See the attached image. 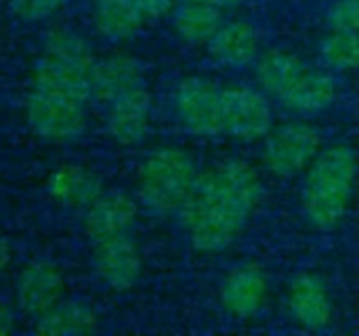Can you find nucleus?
Returning a JSON list of instances; mask_svg holds the SVG:
<instances>
[{
    "instance_id": "f257e3e1",
    "label": "nucleus",
    "mask_w": 359,
    "mask_h": 336,
    "mask_svg": "<svg viewBox=\"0 0 359 336\" xmlns=\"http://www.w3.org/2000/svg\"><path fill=\"white\" fill-rule=\"evenodd\" d=\"M261 196L263 183L255 166L227 158L198 175L177 217L198 253L217 255L244 231Z\"/></svg>"
},
{
    "instance_id": "f03ea898",
    "label": "nucleus",
    "mask_w": 359,
    "mask_h": 336,
    "mask_svg": "<svg viewBox=\"0 0 359 336\" xmlns=\"http://www.w3.org/2000/svg\"><path fill=\"white\" fill-rule=\"evenodd\" d=\"M358 170V154L351 145L337 143L320 152L305 170L301 189V210L311 227L328 231L345 219Z\"/></svg>"
},
{
    "instance_id": "7ed1b4c3",
    "label": "nucleus",
    "mask_w": 359,
    "mask_h": 336,
    "mask_svg": "<svg viewBox=\"0 0 359 336\" xmlns=\"http://www.w3.org/2000/svg\"><path fill=\"white\" fill-rule=\"evenodd\" d=\"M198 175L196 162L185 149L175 145L158 147L139 166L137 198L158 217L177 215Z\"/></svg>"
},
{
    "instance_id": "20e7f679",
    "label": "nucleus",
    "mask_w": 359,
    "mask_h": 336,
    "mask_svg": "<svg viewBox=\"0 0 359 336\" xmlns=\"http://www.w3.org/2000/svg\"><path fill=\"white\" fill-rule=\"evenodd\" d=\"M322 133L307 120L284 122L265 137L263 164L265 168L282 179L305 173L322 152Z\"/></svg>"
},
{
    "instance_id": "39448f33",
    "label": "nucleus",
    "mask_w": 359,
    "mask_h": 336,
    "mask_svg": "<svg viewBox=\"0 0 359 336\" xmlns=\"http://www.w3.org/2000/svg\"><path fill=\"white\" fill-rule=\"evenodd\" d=\"M223 135L255 143L265 139L273 128V107L261 88L246 84L223 86Z\"/></svg>"
},
{
    "instance_id": "423d86ee",
    "label": "nucleus",
    "mask_w": 359,
    "mask_h": 336,
    "mask_svg": "<svg viewBox=\"0 0 359 336\" xmlns=\"http://www.w3.org/2000/svg\"><path fill=\"white\" fill-rule=\"evenodd\" d=\"M86 103L32 88L25 101V120L29 128L44 141H72L86 126Z\"/></svg>"
},
{
    "instance_id": "0eeeda50",
    "label": "nucleus",
    "mask_w": 359,
    "mask_h": 336,
    "mask_svg": "<svg viewBox=\"0 0 359 336\" xmlns=\"http://www.w3.org/2000/svg\"><path fill=\"white\" fill-rule=\"evenodd\" d=\"M223 86L202 76H187L177 84L175 109L183 126L196 137L223 135Z\"/></svg>"
},
{
    "instance_id": "6e6552de",
    "label": "nucleus",
    "mask_w": 359,
    "mask_h": 336,
    "mask_svg": "<svg viewBox=\"0 0 359 336\" xmlns=\"http://www.w3.org/2000/svg\"><path fill=\"white\" fill-rule=\"evenodd\" d=\"M93 269L107 288L124 293L139 282L143 257L137 242L124 234L93 244Z\"/></svg>"
},
{
    "instance_id": "1a4fd4ad",
    "label": "nucleus",
    "mask_w": 359,
    "mask_h": 336,
    "mask_svg": "<svg viewBox=\"0 0 359 336\" xmlns=\"http://www.w3.org/2000/svg\"><path fill=\"white\" fill-rule=\"evenodd\" d=\"M65 278L61 269L46 259L32 261L23 267L15 286L17 309L27 318H40L63 299Z\"/></svg>"
},
{
    "instance_id": "9d476101",
    "label": "nucleus",
    "mask_w": 359,
    "mask_h": 336,
    "mask_svg": "<svg viewBox=\"0 0 359 336\" xmlns=\"http://www.w3.org/2000/svg\"><path fill=\"white\" fill-rule=\"evenodd\" d=\"M269 293V282L259 263H240L231 267L219 286V301L223 309L238 320L257 316Z\"/></svg>"
},
{
    "instance_id": "9b49d317",
    "label": "nucleus",
    "mask_w": 359,
    "mask_h": 336,
    "mask_svg": "<svg viewBox=\"0 0 359 336\" xmlns=\"http://www.w3.org/2000/svg\"><path fill=\"white\" fill-rule=\"evenodd\" d=\"M286 305L297 324L307 330H324L330 326L334 307L326 282L318 274H297L286 293Z\"/></svg>"
},
{
    "instance_id": "f8f14e48",
    "label": "nucleus",
    "mask_w": 359,
    "mask_h": 336,
    "mask_svg": "<svg viewBox=\"0 0 359 336\" xmlns=\"http://www.w3.org/2000/svg\"><path fill=\"white\" fill-rule=\"evenodd\" d=\"M139 215V204L124 191L101 194L84 213V234L97 244L116 236H124L133 229Z\"/></svg>"
},
{
    "instance_id": "ddd939ff",
    "label": "nucleus",
    "mask_w": 359,
    "mask_h": 336,
    "mask_svg": "<svg viewBox=\"0 0 359 336\" xmlns=\"http://www.w3.org/2000/svg\"><path fill=\"white\" fill-rule=\"evenodd\" d=\"M151 124V95L141 84L109 103L107 133L118 145L135 147L145 141Z\"/></svg>"
},
{
    "instance_id": "4468645a",
    "label": "nucleus",
    "mask_w": 359,
    "mask_h": 336,
    "mask_svg": "<svg viewBox=\"0 0 359 336\" xmlns=\"http://www.w3.org/2000/svg\"><path fill=\"white\" fill-rule=\"evenodd\" d=\"M206 46L217 63L229 69H242L252 65L261 55V36L246 19H225Z\"/></svg>"
},
{
    "instance_id": "2eb2a0df",
    "label": "nucleus",
    "mask_w": 359,
    "mask_h": 336,
    "mask_svg": "<svg viewBox=\"0 0 359 336\" xmlns=\"http://www.w3.org/2000/svg\"><path fill=\"white\" fill-rule=\"evenodd\" d=\"M90 69L42 53L34 69V88L86 103L90 99Z\"/></svg>"
},
{
    "instance_id": "dca6fc26",
    "label": "nucleus",
    "mask_w": 359,
    "mask_h": 336,
    "mask_svg": "<svg viewBox=\"0 0 359 336\" xmlns=\"http://www.w3.org/2000/svg\"><path fill=\"white\" fill-rule=\"evenodd\" d=\"M137 86H141V63L133 55H107L90 69V97L101 103L109 105Z\"/></svg>"
},
{
    "instance_id": "f3484780",
    "label": "nucleus",
    "mask_w": 359,
    "mask_h": 336,
    "mask_svg": "<svg viewBox=\"0 0 359 336\" xmlns=\"http://www.w3.org/2000/svg\"><path fill=\"white\" fill-rule=\"evenodd\" d=\"M48 196L67 208H88L103 194V179L88 166L63 164L46 179Z\"/></svg>"
},
{
    "instance_id": "a211bd4d",
    "label": "nucleus",
    "mask_w": 359,
    "mask_h": 336,
    "mask_svg": "<svg viewBox=\"0 0 359 336\" xmlns=\"http://www.w3.org/2000/svg\"><path fill=\"white\" fill-rule=\"evenodd\" d=\"M307 67L309 63L301 55L284 48H269L257 57L255 78L267 97L280 101L299 82Z\"/></svg>"
},
{
    "instance_id": "6ab92c4d",
    "label": "nucleus",
    "mask_w": 359,
    "mask_h": 336,
    "mask_svg": "<svg viewBox=\"0 0 359 336\" xmlns=\"http://www.w3.org/2000/svg\"><path fill=\"white\" fill-rule=\"evenodd\" d=\"M339 97L337 80L330 72L309 65L299 82L280 99V103L301 116H311L328 109Z\"/></svg>"
},
{
    "instance_id": "aec40b11",
    "label": "nucleus",
    "mask_w": 359,
    "mask_h": 336,
    "mask_svg": "<svg viewBox=\"0 0 359 336\" xmlns=\"http://www.w3.org/2000/svg\"><path fill=\"white\" fill-rule=\"evenodd\" d=\"M99 328L97 311L84 303L74 299H61L40 318H36L34 330L44 336H82L90 335Z\"/></svg>"
},
{
    "instance_id": "412c9836",
    "label": "nucleus",
    "mask_w": 359,
    "mask_h": 336,
    "mask_svg": "<svg viewBox=\"0 0 359 336\" xmlns=\"http://www.w3.org/2000/svg\"><path fill=\"white\" fill-rule=\"evenodd\" d=\"M143 25H145V19L133 0L95 4L93 27L101 38L109 42H124L133 38Z\"/></svg>"
},
{
    "instance_id": "4be33fe9",
    "label": "nucleus",
    "mask_w": 359,
    "mask_h": 336,
    "mask_svg": "<svg viewBox=\"0 0 359 336\" xmlns=\"http://www.w3.org/2000/svg\"><path fill=\"white\" fill-rule=\"evenodd\" d=\"M225 21L223 11L202 2H179L172 13V27L189 44H208Z\"/></svg>"
},
{
    "instance_id": "5701e85b",
    "label": "nucleus",
    "mask_w": 359,
    "mask_h": 336,
    "mask_svg": "<svg viewBox=\"0 0 359 336\" xmlns=\"http://www.w3.org/2000/svg\"><path fill=\"white\" fill-rule=\"evenodd\" d=\"M320 55L334 72H359V34L330 29L320 42Z\"/></svg>"
},
{
    "instance_id": "b1692460",
    "label": "nucleus",
    "mask_w": 359,
    "mask_h": 336,
    "mask_svg": "<svg viewBox=\"0 0 359 336\" xmlns=\"http://www.w3.org/2000/svg\"><path fill=\"white\" fill-rule=\"evenodd\" d=\"M44 55H53L78 65H86L93 67L97 57L88 44V40L67 27H55L48 32V36L44 38V46H42Z\"/></svg>"
},
{
    "instance_id": "393cba45",
    "label": "nucleus",
    "mask_w": 359,
    "mask_h": 336,
    "mask_svg": "<svg viewBox=\"0 0 359 336\" xmlns=\"http://www.w3.org/2000/svg\"><path fill=\"white\" fill-rule=\"evenodd\" d=\"M8 4L19 21L38 23L57 15L65 6V0H8Z\"/></svg>"
},
{
    "instance_id": "a878e982",
    "label": "nucleus",
    "mask_w": 359,
    "mask_h": 336,
    "mask_svg": "<svg viewBox=\"0 0 359 336\" xmlns=\"http://www.w3.org/2000/svg\"><path fill=\"white\" fill-rule=\"evenodd\" d=\"M326 23L330 29L359 34V0H334L326 11Z\"/></svg>"
},
{
    "instance_id": "bb28decb",
    "label": "nucleus",
    "mask_w": 359,
    "mask_h": 336,
    "mask_svg": "<svg viewBox=\"0 0 359 336\" xmlns=\"http://www.w3.org/2000/svg\"><path fill=\"white\" fill-rule=\"evenodd\" d=\"M133 2L139 8V13L143 15L145 23L170 17L175 13V8L179 6V0H133Z\"/></svg>"
},
{
    "instance_id": "cd10ccee",
    "label": "nucleus",
    "mask_w": 359,
    "mask_h": 336,
    "mask_svg": "<svg viewBox=\"0 0 359 336\" xmlns=\"http://www.w3.org/2000/svg\"><path fill=\"white\" fill-rule=\"evenodd\" d=\"M13 330H15V316H13L11 307L0 303V336L11 335Z\"/></svg>"
},
{
    "instance_id": "c85d7f7f",
    "label": "nucleus",
    "mask_w": 359,
    "mask_h": 336,
    "mask_svg": "<svg viewBox=\"0 0 359 336\" xmlns=\"http://www.w3.org/2000/svg\"><path fill=\"white\" fill-rule=\"evenodd\" d=\"M11 259H13V250H11V244L0 236V278L4 276V271L8 269L11 265Z\"/></svg>"
},
{
    "instance_id": "c756f323",
    "label": "nucleus",
    "mask_w": 359,
    "mask_h": 336,
    "mask_svg": "<svg viewBox=\"0 0 359 336\" xmlns=\"http://www.w3.org/2000/svg\"><path fill=\"white\" fill-rule=\"evenodd\" d=\"M179 2H202V4L217 6L221 11H229V8H236L242 0H179Z\"/></svg>"
},
{
    "instance_id": "7c9ffc66",
    "label": "nucleus",
    "mask_w": 359,
    "mask_h": 336,
    "mask_svg": "<svg viewBox=\"0 0 359 336\" xmlns=\"http://www.w3.org/2000/svg\"><path fill=\"white\" fill-rule=\"evenodd\" d=\"M95 4H101V2H120V0H93Z\"/></svg>"
},
{
    "instance_id": "2f4dec72",
    "label": "nucleus",
    "mask_w": 359,
    "mask_h": 336,
    "mask_svg": "<svg viewBox=\"0 0 359 336\" xmlns=\"http://www.w3.org/2000/svg\"><path fill=\"white\" fill-rule=\"evenodd\" d=\"M0 2H2V0H0Z\"/></svg>"
}]
</instances>
